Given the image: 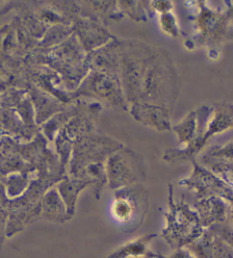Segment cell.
<instances>
[{"instance_id": "obj_1", "label": "cell", "mask_w": 233, "mask_h": 258, "mask_svg": "<svg viewBox=\"0 0 233 258\" xmlns=\"http://www.w3.org/2000/svg\"><path fill=\"white\" fill-rule=\"evenodd\" d=\"M133 208L131 204L126 200H119L113 206V214L116 218L122 219V221H126L132 216Z\"/></svg>"}]
</instances>
